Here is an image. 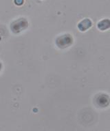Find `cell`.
Here are the masks:
<instances>
[{"instance_id": "6da1fadb", "label": "cell", "mask_w": 110, "mask_h": 131, "mask_svg": "<svg viewBox=\"0 0 110 131\" xmlns=\"http://www.w3.org/2000/svg\"><path fill=\"white\" fill-rule=\"evenodd\" d=\"M28 27V20L24 18H21L14 20L11 24V29L14 34H19L25 30Z\"/></svg>"}, {"instance_id": "7a4b0ae2", "label": "cell", "mask_w": 110, "mask_h": 131, "mask_svg": "<svg viewBox=\"0 0 110 131\" xmlns=\"http://www.w3.org/2000/svg\"><path fill=\"white\" fill-rule=\"evenodd\" d=\"M73 42V38L70 34H64L58 37L56 40V46L60 49H65L70 47Z\"/></svg>"}, {"instance_id": "3957f363", "label": "cell", "mask_w": 110, "mask_h": 131, "mask_svg": "<svg viewBox=\"0 0 110 131\" xmlns=\"http://www.w3.org/2000/svg\"><path fill=\"white\" fill-rule=\"evenodd\" d=\"M92 23L91 20L89 18H85L79 23L78 24V29L81 31H85L89 29L91 27Z\"/></svg>"}, {"instance_id": "277c9868", "label": "cell", "mask_w": 110, "mask_h": 131, "mask_svg": "<svg viewBox=\"0 0 110 131\" xmlns=\"http://www.w3.org/2000/svg\"><path fill=\"white\" fill-rule=\"evenodd\" d=\"M97 27L98 29H100V30H107V29L110 28V20L109 19H107V18L103 19V20L98 22Z\"/></svg>"}, {"instance_id": "5b68a950", "label": "cell", "mask_w": 110, "mask_h": 131, "mask_svg": "<svg viewBox=\"0 0 110 131\" xmlns=\"http://www.w3.org/2000/svg\"><path fill=\"white\" fill-rule=\"evenodd\" d=\"M24 0H15V4L17 6H21L23 4Z\"/></svg>"}, {"instance_id": "8992f818", "label": "cell", "mask_w": 110, "mask_h": 131, "mask_svg": "<svg viewBox=\"0 0 110 131\" xmlns=\"http://www.w3.org/2000/svg\"><path fill=\"white\" fill-rule=\"evenodd\" d=\"M2 63L0 62V72H1V70H2Z\"/></svg>"}]
</instances>
